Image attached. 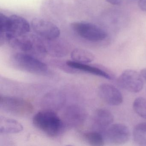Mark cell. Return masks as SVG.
Masks as SVG:
<instances>
[{"instance_id":"6da1fadb","label":"cell","mask_w":146,"mask_h":146,"mask_svg":"<svg viewBox=\"0 0 146 146\" xmlns=\"http://www.w3.org/2000/svg\"><path fill=\"white\" fill-rule=\"evenodd\" d=\"M29 23L25 18L13 14L7 17L0 13V45L10 40L29 34L30 31Z\"/></svg>"},{"instance_id":"7a4b0ae2","label":"cell","mask_w":146,"mask_h":146,"mask_svg":"<svg viewBox=\"0 0 146 146\" xmlns=\"http://www.w3.org/2000/svg\"><path fill=\"white\" fill-rule=\"evenodd\" d=\"M33 123L36 128L51 137L58 136L64 126L55 111L47 109L37 112L33 117Z\"/></svg>"},{"instance_id":"3957f363","label":"cell","mask_w":146,"mask_h":146,"mask_svg":"<svg viewBox=\"0 0 146 146\" xmlns=\"http://www.w3.org/2000/svg\"><path fill=\"white\" fill-rule=\"evenodd\" d=\"M0 108L9 114L19 117L29 116L34 110L33 105L27 100L1 95L0 96Z\"/></svg>"},{"instance_id":"277c9868","label":"cell","mask_w":146,"mask_h":146,"mask_svg":"<svg viewBox=\"0 0 146 146\" xmlns=\"http://www.w3.org/2000/svg\"><path fill=\"white\" fill-rule=\"evenodd\" d=\"M12 62L15 68L25 72L44 75L48 72V67L46 64L28 53H16L13 57Z\"/></svg>"},{"instance_id":"5b68a950","label":"cell","mask_w":146,"mask_h":146,"mask_svg":"<svg viewBox=\"0 0 146 146\" xmlns=\"http://www.w3.org/2000/svg\"><path fill=\"white\" fill-rule=\"evenodd\" d=\"M71 27L73 31L81 37L89 41H101L107 36V34L105 31L91 23L74 22L71 24Z\"/></svg>"},{"instance_id":"8992f818","label":"cell","mask_w":146,"mask_h":146,"mask_svg":"<svg viewBox=\"0 0 146 146\" xmlns=\"http://www.w3.org/2000/svg\"><path fill=\"white\" fill-rule=\"evenodd\" d=\"M31 26L36 35L44 40H55L60 36V31L58 27L46 19L36 18L32 20Z\"/></svg>"},{"instance_id":"52a82bcc","label":"cell","mask_w":146,"mask_h":146,"mask_svg":"<svg viewBox=\"0 0 146 146\" xmlns=\"http://www.w3.org/2000/svg\"><path fill=\"white\" fill-rule=\"evenodd\" d=\"M103 135L107 142L113 145H121L128 141L130 131L124 124L116 123L110 125L104 131Z\"/></svg>"},{"instance_id":"ba28073f","label":"cell","mask_w":146,"mask_h":146,"mask_svg":"<svg viewBox=\"0 0 146 146\" xmlns=\"http://www.w3.org/2000/svg\"><path fill=\"white\" fill-rule=\"evenodd\" d=\"M141 75L132 70H127L122 72L118 79L120 87L131 93H138L143 87Z\"/></svg>"},{"instance_id":"9c48e42d","label":"cell","mask_w":146,"mask_h":146,"mask_svg":"<svg viewBox=\"0 0 146 146\" xmlns=\"http://www.w3.org/2000/svg\"><path fill=\"white\" fill-rule=\"evenodd\" d=\"M86 116L84 108L77 105H71L67 107L64 112L63 122L70 127H78L83 124Z\"/></svg>"},{"instance_id":"30bf717a","label":"cell","mask_w":146,"mask_h":146,"mask_svg":"<svg viewBox=\"0 0 146 146\" xmlns=\"http://www.w3.org/2000/svg\"><path fill=\"white\" fill-rule=\"evenodd\" d=\"M98 94L102 100L110 106H119L123 102V97L121 92L111 84H101L98 89Z\"/></svg>"},{"instance_id":"8fae6325","label":"cell","mask_w":146,"mask_h":146,"mask_svg":"<svg viewBox=\"0 0 146 146\" xmlns=\"http://www.w3.org/2000/svg\"><path fill=\"white\" fill-rule=\"evenodd\" d=\"M113 121V116L109 110L104 108L98 109L95 113L93 121L94 130L103 135L104 131Z\"/></svg>"},{"instance_id":"7c38bea8","label":"cell","mask_w":146,"mask_h":146,"mask_svg":"<svg viewBox=\"0 0 146 146\" xmlns=\"http://www.w3.org/2000/svg\"><path fill=\"white\" fill-rule=\"evenodd\" d=\"M66 64L70 67L77 71L79 70L84 72L110 80H112L114 78L113 76L110 72H108L106 70L100 68L98 66L89 65L86 64L79 63L73 60H68L66 61Z\"/></svg>"},{"instance_id":"4fadbf2b","label":"cell","mask_w":146,"mask_h":146,"mask_svg":"<svg viewBox=\"0 0 146 146\" xmlns=\"http://www.w3.org/2000/svg\"><path fill=\"white\" fill-rule=\"evenodd\" d=\"M66 101L64 96L60 92H52L46 95L42 100V104L45 109L54 111L63 107Z\"/></svg>"},{"instance_id":"5bb4252c","label":"cell","mask_w":146,"mask_h":146,"mask_svg":"<svg viewBox=\"0 0 146 146\" xmlns=\"http://www.w3.org/2000/svg\"><path fill=\"white\" fill-rule=\"evenodd\" d=\"M58 39L51 40H44L46 42L44 43L47 54L53 57H64L68 54L69 49L64 43L57 40Z\"/></svg>"},{"instance_id":"9a60e30c","label":"cell","mask_w":146,"mask_h":146,"mask_svg":"<svg viewBox=\"0 0 146 146\" xmlns=\"http://www.w3.org/2000/svg\"><path fill=\"white\" fill-rule=\"evenodd\" d=\"M23 125L18 121L1 116L0 117V133L1 134H17L23 131Z\"/></svg>"},{"instance_id":"2e32d148","label":"cell","mask_w":146,"mask_h":146,"mask_svg":"<svg viewBox=\"0 0 146 146\" xmlns=\"http://www.w3.org/2000/svg\"><path fill=\"white\" fill-rule=\"evenodd\" d=\"M73 61L83 64H88L94 61L95 56L92 53L83 48H75L71 53Z\"/></svg>"},{"instance_id":"e0dca14e","label":"cell","mask_w":146,"mask_h":146,"mask_svg":"<svg viewBox=\"0 0 146 146\" xmlns=\"http://www.w3.org/2000/svg\"><path fill=\"white\" fill-rule=\"evenodd\" d=\"M133 136L136 143L146 146V123H140L136 125L133 129Z\"/></svg>"},{"instance_id":"ac0fdd59","label":"cell","mask_w":146,"mask_h":146,"mask_svg":"<svg viewBox=\"0 0 146 146\" xmlns=\"http://www.w3.org/2000/svg\"><path fill=\"white\" fill-rule=\"evenodd\" d=\"M83 137L85 141L91 146H102L105 144V140L103 135L95 131L84 133Z\"/></svg>"},{"instance_id":"d6986e66","label":"cell","mask_w":146,"mask_h":146,"mask_svg":"<svg viewBox=\"0 0 146 146\" xmlns=\"http://www.w3.org/2000/svg\"><path fill=\"white\" fill-rule=\"evenodd\" d=\"M133 108L138 116L146 119V99L143 97L136 99L133 102Z\"/></svg>"},{"instance_id":"ffe728a7","label":"cell","mask_w":146,"mask_h":146,"mask_svg":"<svg viewBox=\"0 0 146 146\" xmlns=\"http://www.w3.org/2000/svg\"><path fill=\"white\" fill-rule=\"evenodd\" d=\"M138 5L141 11L146 12V0H139Z\"/></svg>"},{"instance_id":"44dd1931","label":"cell","mask_w":146,"mask_h":146,"mask_svg":"<svg viewBox=\"0 0 146 146\" xmlns=\"http://www.w3.org/2000/svg\"><path fill=\"white\" fill-rule=\"evenodd\" d=\"M107 2L114 5H120L122 4V0H106Z\"/></svg>"},{"instance_id":"7402d4cb","label":"cell","mask_w":146,"mask_h":146,"mask_svg":"<svg viewBox=\"0 0 146 146\" xmlns=\"http://www.w3.org/2000/svg\"><path fill=\"white\" fill-rule=\"evenodd\" d=\"M141 75L142 77L146 80V68H144L141 70Z\"/></svg>"}]
</instances>
